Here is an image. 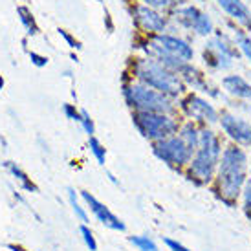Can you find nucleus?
I'll list each match as a JSON object with an SVG mask.
<instances>
[{
    "label": "nucleus",
    "mask_w": 251,
    "mask_h": 251,
    "mask_svg": "<svg viewBox=\"0 0 251 251\" xmlns=\"http://www.w3.org/2000/svg\"><path fill=\"white\" fill-rule=\"evenodd\" d=\"M9 169H11V171H13V175L17 176V178H19V180H21L22 183H24V187H26V189H33V185H31V183L28 181V176L24 175V173H22L21 169H17V167L13 165V163H9Z\"/></svg>",
    "instance_id": "26"
},
{
    "label": "nucleus",
    "mask_w": 251,
    "mask_h": 251,
    "mask_svg": "<svg viewBox=\"0 0 251 251\" xmlns=\"http://www.w3.org/2000/svg\"><path fill=\"white\" fill-rule=\"evenodd\" d=\"M222 88L231 98L251 101V84L240 75H226L222 79Z\"/></svg>",
    "instance_id": "14"
},
{
    "label": "nucleus",
    "mask_w": 251,
    "mask_h": 251,
    "mask_svg": "<svg viewBox=\"0 0 251 251\" xmlns=\"http://www.w3.org/2000/svg\"><path fill=\"white\" fill-rule=\"evenodd\" d=\"M235 42H237V46L240 48V51L244 53V57L251 63V39L246 35L244 31H240L237 29V33H235Z\"/></svg>",
    "instance_id": "18"
},
{
    "label": "nucleus",
    "mask_w": 251,
    "mask_h": 251,
    "mask_svg": "<svg viewBox=\"0 0 251 251\" xmlns=\"http://www.w3.org/2000/svg\"><path fill=\"white\" fill-rule=\"evenodd\" d=\"M79 231H81V235H83V240L84 244L90 248V251H96L98 250V244H96V238H94V235H92V231L88 229V226L86 224H83L81 227H79Z\"/></svg>",
    "instance_id": "24"
},
{
    "label": "nucleus",
    "mask_w": 251,
    "mask_h": 251,
    "mask_svg": "<svg viewBox=\"0 0 251 251\" xmlns=\"http://www.w3.org/2000/svg\"><path fill=\"white\" fill-rule=\"evenodd\" d=\"M81 196H83V200L86 202V205L90 207V211L96 215V218H98L99 222L105 224L106 227H110V229H114V231H125V224L121 222L118 216L114 215L106 205H103L101 202H98V200H96L90 193H86V191H83Z\"/></svg>",
    "instance_id": "12"
},
{
    "label": "nucleus",
    "mask_w": 251,
    "mask_h": 251,
    "mask_svg": "<svg viewBox=\"0 0 251 251\" xmlns=\"http://www.w3.org/2000/svg\"><path fill=\"white\" fill-rule=\"evenodd\" d=\"M136 125L145 138L156 141L167 140L178 130L176 119L169 118L167 114H160V112H138Z\"/></svg>",
    "instance_id": "6"
},
{
    "label": "nucleus",
    "mask_w": 251,
    "mask_h": 251,
    "mask_svg": "<svg viewBox=\"0 0 251 251\" xmlns=\"http://www.w3.org/2000/svg\"><path fill=\"white\" fill-rule=\"evenodd\" d=\"M163 242H165V246H167L171 251H191L189 248H185L183 244H180L178 240H173V238H165Z\"/></svg>",
    "instance_id": "27"
},
{
    "label": "nucleus",
    "mask_w": 251,
    "mask_h": 251,
    "mask_svg": "<svg viewBox=\"0 0 251 251\" xmlns=\"http://www.w3.org/2000/svg\"><path fill=\"white\" fill-rule=\"evenodd\" d=\"M68 196H70V203H72V209H74V213H75V216L81 220L83 224L88 222V216H86V213H84V209L79 205V202H77V196H75V191L74 189H70L68 191Z\"/></svg>",
    "instance_id": "21"
},
{
    "label": "nucleus",
    "mask_w": 251,
    "mask_h": 251,
    "mask_svg": "<svg viewBox=\"0 0 251 251\" xmlns=\"http://www.w3.org/2000/svg\"><path fill=\"white\" fill-rule=\"evenodd\" d=\"M218 123L224 132L227 134V138H231L237 145H251V123H248L246 119L238 118L231 112H222L218 116Z\"/></svg>",
    "instance_id": "9"
},
{
    "label": "nucleus",
    "mask_w": 251,
    "mask_h": 251,
    "mask_svg": "<svg viewBox=\"0 0 251 251\" xmlns=\"http://www.w3.org/2000/svg\"><path fill=\"white\" fill-rule=\"evenodd\" d=\"M180 138L185 141L193 151H196V147H198V140H200V128H196L193 123H185L180 130Z\"/></svg>",
    "instance_id": "17"
},
{
    "label": "nucleus",
    "mask_w": 251,
    "mask_h": 251,
    "mask_svg": "<svg viewBox=\"0 0 251 251\" xmlns=\"http://www.w3.org/2000/svg\"><path fill=\"white\" fill-rule=\"evenodd\" d=\"M64 112H66V116H68V118H70V119H75V121H81V112L77 114L75 108H74V106H72V105H64Z\"/></svg>",
    "instance_id": "30"
},
{
    "label": "nucleus",
    "mask_w": 251,
    "mask_h": 251,
    "mask_svg": "<svg viewBox=\"0 0 251 251\" xmlns=\"http://www.w3.org/2000/svg\"><path fill=\"white\" fill-rule=\"evenodd\" d=\"M136 19L140 22V26L147 31H154L160 33L165 29V19L160 13H156L154 9H151L149 6H138L136 7Z\"/></svg>",
    "instance_id": "13"
},
{
    "label": "nucleus",
    "mask_w": 251,
    "mask_h": 251,
    "mask_svg": "<svg viewBox=\"0 0 251 251\" xmlns=\"http://www.w3.org/2000/svg\"><path fill=\"white\" fill-rule=\"evenodd\" d=\"M216 195L224 203L233 207L242 195L248 180V154L238 145H227L222 151L216 169Z\"/></svg>",
    "instance_id": "1"
},
{
    "label": "nucleus",
    "mask_w": 251,
    "mask_h": 251,
    "mask_svg": "<svg viewBox=\"0 0 251 251\" xmlns=\"http://www.w3.org/2000/svg\"><path fill=\"white\" fill-rule=\"evenodd\" d=\"M130 242L140 251H158V246L154 244V240L149 237H136L134 235V237H130Z\"/></svg>",
    "instance_id": "19"
},
{
    "label": "nucleus",
    "mask_w": 251,
    "mask_h": 251,
    "mask_svg": "<svg viewBox=\"0 0 251 251\" xmlns=\"http://www.w3.org/2000/svg\"><path fill=\"white\" fill-rule=\"evenodd\" d=\"M240 198H242V207H244L246 216L251 218V176H248V180H246Z\"/></svg>",
    "instance_id": "20"
},
{
    "label": "nucleus",
    "mask_w": 251,
    "mask_h": 251,
    "mask_svg": "<svg viewBox=\"0 0 251 251\" xmlns=\"http://www.w3.org/2000/svg\"><path fill=\"white\" fill-rule=\"evenodd\" d=\"M176 19H178L183 26L195 29L198 35L207 37L213 33V21H211L203 11H200V9L195 6H187V7L178 9V11H176Z\"/></svg>",
    "instance_id": "11"
},
{
    "label": "nucleus",
    "mask_w": 251,
    "mask_h": 251,
    "mask_svg": "<svg viewBox=\"0 0 251 251\" xmlns=\"http://www.w3.org/2000/svg\"><path fill=\"white\" fill-rule=\"evenodd\" d=\"M238 57L235 46H231L222 35L213 37L205 48H203V59L215 70H229L233 66V59Z\"/></svg>",
    "instance_id": "8"
},
{
    "label": "nucleus",
    "mask_w": 251,
    "mask_h": 251,
    "mask_svg": "<svg viewBox=\"0 0 251 251\" xmlns=\"http://www.w3.org/2000/svg\"><path fill=\"white\" fill-rule=\"evenodd\" d=\"M154 154L173 167H185L193 160L195 151L181 140L180 136H171L167 140L156 141Z\"/></svg>",
    "instance_id": "7"
},
{
    "label": "nucleus",
    "mask_w": 251,
    "mask_h": 251,
    "mask_svg": "<svg viewBox=\"0 0 251 251\" xmlns=\"http://www.w3.org/2000/svg\"><path fill=\"white\" fill-rule=\"evenodd\" d=\"M88 145H90V151H92V154L96 156V160L101 163V165H105V156H106V152H105V147L101 145L94 136L90 138V141H88Z\"/></svg>",
    "instance_id": "22"
},
{
    "label": "nucleus",
    "mask_w": 251,
    "mask_h": 251,
    "mask_svg": "<svg viewBox=\"0 0 251 251\" xmlns=\"http://www.w3.org/2000/svg\"><path fill=\"white\" fill-rule=\"evenodd\" d=\"M81 125H83V128L86 130V134L88 136H94V121H92V118L88 116V112L86 110H81V121H79Z\"/></svg>",
    "instance_id": "25"
},
{
    "label": "nucleus",
    "mask_w": 251,
    "mask_h": 251,
    "mask_svg": "<svg viewBox=\"0 0 251 251\" xmlns=\"http://www.w3.org/2000/svg\"><path fill=\"white\" fill-rule=\"evenodd\" d=\"M2 86H4V79L0 77V90H2Z\"/></svg>",
    "instance_id": "32"
},
{
    "label": "nucleus",
    "mask_w": 251,
    "mask_h": 251,
    "mask_svg": "<svg viewBox=\"0 0 251 251\" xmlns=\"http://www.w3.org/2000/svg\"><path fill=\"white\" fill-rule=\"evenodd\" d=\"M180 79L181 81H185V83H189L195 90H200V92H207V94H211V96H215V98H218V94H216L213 88H211L209 84H207V81H205V77L200 74V72L196 70L195 66H191V64H183L180 70Z\"/></svg>",
    "instance_id": "16"
},
{
    "label": "nucleus",
    "mask_w": 251,
    "mask_h": 251,
    "mask_svg": "<svg viewBox=\"0 0 251 251\" xmlns=\"http://www.w3.org/2000/svg\"><path fill=\"white\" fill-rule=\"evenodd\" d=\"M181 108L187 114L189 118L196 119V121H202L207 125H215L218 123V112L213 105H211L207 99L200 98L196 94H191L187 98L181 101Z\"/></svg>",
    "instance_id": "10"
},
{
    "label": "nucleus",
    "mask_w": 251,
    "mask_h": 251,
    "mask_svg": "<svg viewBox=\"0 0 251 251\" xmlns=\"http://www.w3.org/2000/svg\"><path fill=\"white\" fill-rule=\"evenodd\" d=\"M248 2H250V4H251V0H248Z\"/></svg>",
    "instance_id": "33"
},
{
    "label": "nucleus",
    "mask_w": 251,
    "mask_h": 251,
    "mask_svg": "<svg viewBox=\"0 0 251 251\" xmlns=\"http://www.w3.org/2000/svg\"><path fill=\"white\" fill-rule=\"evenodd\" d=\"M222 156L220 138L209 128H200V140L195 156L189 163V178L198 185H207L216 176Z\"/></svg>",
    "instance_id": "2"
},
{
    "label": "nucleus",
    "mask_w": 251,
    "mask_h": 251,
    "mask_svg": "<svg viewBox=\"0 0 251 251\" xmlns=\"http://www.w3.org/2000/svg\"><path fill=\"white\" fill-rule=\"evenodd\" d=\"M59 35L64 37V41L68 42L72 48H79V42H77L75 39H74V37H72L70 33H68V31H64V29H59Z\"/></svg>",
    "instance_id": "29"
},
{
    "label": "nucleus",
    "mask_w": 251,
    "mask_h": 251,
    "mask_svg": "<svg viewBox=\"0 0 251 251\" xmlns=\"http://www.w3.org/2000/svg\"><path fill=\"white\" fill-rule=\"evenodd\" d=\"M29 57H31V61H33V63H35L37 66H44V64L48 63V59H46V57L37 55V53H33V51H31V53H29Z\"/></svg>",
    "instance_id": "31"
},
{
    "label": "nucleus",
    "mask_w": 251,
    "mask_h": 251,
    "mask_svg": "<svg viewBox=\"0 0 251 251\" xmlns=\"http://www.w3.org/2000/svg\"><path fill=\"white\" fill-rule=\"evenodd\" d=\"M126 101L138 108V112H160L167 114L173 110V103L161 92L154 90L147 84H132L125 90Z\"/></svg>",
    "instance_id": "5"
},
{
    "label": "nucleus",
    "mask_w": 251,
    "mask_h": 251,
    "mask_svg": "<svg viewBox=\"0 0 251 251\" xmlns=\"http://www.w3.org/2000/svg\"><path fill=\"white\" fill-rule=\"evenodd\" d=\"M151 51L158 59V63L178 74L183 64H189L195 57V50L185 41L171 35H156L151 42Z\"/></svg>",
    "instance_id": "4"
},
{
    "label": "nucleus",
    "mask_w": 251,
    "mask_h": 251,
    "mask_svg": "<svg viewBox=\"0 0 251 251\" xmlns=\"http://www.w3.org/2000/svg\"><path fill=\"white\" fill-rule=\"evenodd\" d=\"M19 15H21V21H22V24L26 26L28 33H35L37 26H35V22H33V17H31L28 7H22V6L19 7Z\"/></svg>",
    "instance_id": "23"
},
{
    "label": "nucleus",
    "mask_w": 251,
    "mask_h": 251,
    "mask_svg": "<svg viewBox=\"0 0 251 251\" xmlns=\"http://www.w3.org/2000/svg\"><path fill=\"white\" fill-rule=\"evenodd\" d=\"M136 75L154 90L161 92L165 96H178L183 92V81L175 70L167 68L165 64L145 59L136 64Z\"/></svg>",
    "instance_id": "3"
},
{
    "label": "nucleus",
    "mask_w": 251,
    "mask_h": 251,
    "mask_svg": "<svg viewBox=\"0 0 251 251\" xmlns=\"http://www.w3.org/2000/svg\"><path fill=\"white\" fill-rule=\"evenodd\" d=\"M145 2L152 7H167V6H171V4L178 2V0H145Z\"/></svg>",
    "instance_id": "28"
},
{
    "label": "nucleus",
    "mask_w": 251,
    "mask_h": 251,
    "mask_svg": "<svg viewBox=\"0 0 251 251\" xmlns=\"http://www.w3.org/2000/svg\"><path fill=\"white\" fill-rule=\"evenodd\" d=\"M216 2L238 24H242L246 28H251V11L242 0H216Z\"/></svg>",
    "instance_id": "15"
}]
</instances>
